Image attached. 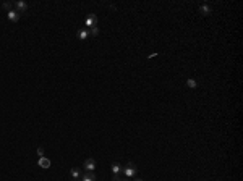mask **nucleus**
<instances>
[{
	"mask_svg": "<svg viewBox=\"0 0 243 181\" xmlns=\"http://www.w3.org/2000/svg\"><path fill=\"white\" fill-rule=\"evenodd\" d=\"M199 12H201V15H204V16H207V15H211V12H212V8H211L209 5H201V8H199Z\"/></svg>",
	"mask_w": 243,
	"mask_h": 181,
	"instance_id": "9",
	"label": "nucleus"
},
{
	"mask_svg": "<svg viewBox=\"0 0 243 181\" xmlns=\"http://www.w3.org/2000/svg\"><path fill=\"white\" fill-rule=\"evenodd\" d=\"M8 19H10V21H13V23H16V21L20 19V13L16 12V10L12 8V10L8 12Z\"/></svg>",
	"mask_w": 243,
	"mask_h": 181,
	"instance_id": "6",
	"label": "nucleus"
},
{
	"mask_svg": "<svg viewBox=\"0 0 243 181\" xmlns=\"http://www.w3.org/2000/svg\"><path fill=\"white\" fill-rule=\"evenodd\" d=\"M84 26H86V29H89V28H94V26H97V16L94 15V13H91V15L88 16V19H86Z\"/></svg>",
	"mask_w": 243,
	"mask_h": 181,
	"instance_id": "2",
	"label": "nucleus"
},
{
	"mask_svg": "<svg viewBox=\"0 0 243 181\" xmlns=\"http://www.w3.org/2000/svg\"><path fill=\"white\" fill-rule=\"evenodd\" d=\"M79 176H81V170L76 168V167H75V168H71V178L73 180H78Z\"/></svg>",
	"mask_w": 243,
	"mask_h": 181,
	"instance_id": "11",
	"label": "nucleus"
},
{
	"mask_svg": "<svg viewBox=\"0 0 243 181\" xmlns=\"http://www.w3.org/2000/svg\"><path fill=\"white\" fill-rule=\"evenodd\" d=\"M13 5L16 6V12H18L20 15L26 12V10H28V6H29V5H28V3H26V2H21V0H18V2H15V3H13Z\"/></svg>",
	"mask_w": 243,
	"mask_h": 181,
	"instance_id": "5",
	"label": "nucleus"
},
{
	"mask_svg": "<svg viewBox=\"0 0 243 181\" xmlns=\"http://www.w3.org/2000/svg\"><path fill=\"white\" fill-rule=\"evenodd\" d=\"M186 86H188L190 89H196V87H198L196 79H193V78H188V79H186Z\"/></svg>",
	"mask_w": 243,
	"mask_h": 181,
	"instance_id": "10",
	"label": "nucleus"
},
{
	"mask_svg": "<svg viewBox=\"0 0 243 181\" xmlns=\"http://www.w3.org/2000/svg\"><path fill=\"white\" fill-rule=\"evenodd\" d=\"M76 36H78L79 40H86L89 37V31L88 29H79L78 32H76Z\"/></svg>",
	"mask_w": 243,
	"mask_h": 181,
	"instance_id": "7",
	"label": "nucleus"
},
{
	"mask_svg": "<svg viewBox=\"0 0 243 181\" xmlns=\"http://www.w3.org/2000/svg\"><path fill=\"white\" fill-rule=\"evenodd\" d=\"M88 31H89V36H92V37L99 36V28H97V26H94V28H89Z\"/></svg>",
	"mask_w": 243,
	"mask_h": 181,
	"instance_id": "13",
	"label": "nucleus"
},
{
	"mask_svg": "<svg viewBox=\"0 0 243 181\" xmlns=\"http://www.w3.org/2000/svg\"><path fill=\"white\" fill-rule=\"evenodd\" d=\"M135 181H143V180H135Z\"/></svg>",
	"mask_w": 243,
	"mask_h": 181,
	"instance_id": "17",
	"label": "nucleus"
},
{
	"mask_svg": "<svg viewBox=\"0 0 243 181\" xmlns=\"http://www.w3.org/2000/svg\"><path fill=\"white\" fill-rule=\"evenodd\" d=\"M36 152H37V155H39V159H41V157H46V155H44V147H37Z\"/></svg>",
	"mask_w": 243,
	"mask_h": 181,
	"instance_id": "14",
	"label": "nucleus"
},
{
	"mask_svg": "<svg viewBox=\"0 0 243 181\" xmlns=\"http://www.w3.org/2000/svg\"><path fill=\"white\" fill-rule=\"evenodd\" d=\"M112 172H113V175H119V173L122 172V167H120V163H112Z\"/></svg>",
	"mask_w": 243,
	"mask_h": 181,
	"instance_id": "12",
	"label": "nucleus"
},
{
	"mask_svg": "<svg viewBox=\"0 0 243 181\" xmlns=\"http://www.w3.org/2000/svg\"><path fill=\"white\" fill-rule=\"evenodd\" d=\"M81 181H96V175H94V172H86L84 175L81 176Z\"/></svg>",
	"mask_w": 243,
	"mask_h": 181,
	"instance_id": "8",
	"label": "nucleus"
},
{
	"mask_svg": "<svg viewBox=\"0 0 243 181\" xmlns=\"http://www.w3.org/2000/svg\"><path fill=\"white\" fill-rule=\"evenodd\" d=\"M123 173H125V176H127V178H133V176L138 173L136 165H135L133 162H128V163H127V167L123 168Z\"/></svg>",
	"mask_w": 243,
	"mask_h": 181,
	"instance_id": "1",
	"label": "nucleus"
},
{
	"mask_svg": "<svg viewBox=\"0 0 243 181\" xmlns=\"http://www.w3.org/2000/svg\"><path fill=\"white\" fill-rule=\"evenodd\" d=\"M12 6H13V3H12V2H5V3H3V8L8 10V12L12 10Z\"/></svg>",
	"mask_w": 243,
	"mask_h": 181,
	"instance_id": "15",
	"label": "nucleus"
},
{
	"mask_svg": "<svg viewBox=\"0 0 243 181\" xmlns=\"http://www.w3.org/2000/svg\"><path fill=\"white\" fill-rule=\"evenodd\" d=\"M75 181H81V180H79V178H78V180H75Z\"/></svg>",
	"mask_w": 243,
	"mask_h": 181,
	"instance_id": "18",
	"label": "nucleus"
},
{
	"mask_svg": "<svg viewBox=\"0 0 243 181\" xmlns=\"http://www.w3.org/2000/svg\"><path fill=\"white\" fill-rule=\"evenodd\" d=\"M112 181H120V178H119V175H113V178H112Z\"/></svg>",
	"mask_w": 243,
	"mask_h": 181,
	"instance_id": "16",
	"label": "nucleus"
},
{
	"mask_svg": "<svg viewBox=\"0 0 243 181\" xmlns=\"http://www.w3.org/2000/svg\"><path fill=\"white\" fill-rule=\"evenodd\" d=\"M37 165H39V168H42V170H47V168H50V165H52V162L47 159V157H41V159H37Z\"/></svg>",
	"mask_w": 243,
	"mask_h": 181,
	"instance_id": "3",
	"label": "nucleus"
},
{
	"mask_svg": "<svg viewBox=\"0 0 243 181\" xmlns=\"http://www.w3.org/2000/svg\"><path fill=\"white\" fill-rule=\"evenodd\" d=\"M120 181H128V180H120Z\"/></svg>",
	"mask_w": 243,
	"mask_h": 181,
	"instance_id": "19",
	"label": "nucleus"
},
{
	"mask_svg": "<svg viewBox=\"0 0 243 181\" xmlns=\"http://www.w3.org/2000/svg\"><path fill=\"white\" fill-rule=\"evenodd\" d=\"M83 168H84L86 172H94V170H96V160L94 159H86Z\"/></svg>",
	"mask_w": 243,
	"mask_h": 181,
	"instance_id": "4",
	"label": "nucleus"
}]
</instances>
